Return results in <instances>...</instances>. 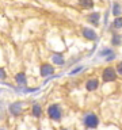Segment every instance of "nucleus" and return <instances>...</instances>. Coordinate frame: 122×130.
<instances>
[{
    "label": "nucleus",
    "instance_id": "12",
    "mask_svg": "<svg viewBox=\"0 0 122 130\" xmlns=\"http://www.w3.org/2000/svg\"><path fill=\"white\" fill-rule=\"evenodd\" d=\"M110 46L111 47H119L122 46V34L119 31H113L110 37Z\"/></svg>",
    "mask_w": 122,
    "mask_h": 130
},
{
    "label": "nucleus",
    "instance_id": "17",
    "mask_svg": "<svg viewBox=\"0 0 122 130\" xmlns=\"http://www.w3.org/2000/svg\"><path fill=\"white\" fill-rule=\"evenodd\" d=\"M84 68H85L84 65H77V67H75L73 69H71V71H69L68 75H69V76H76V75H79L80 72H83Z\"/></svg>",
    "mask_w": 122,
    "mask_h": 130
},
{
    "label": "nucleus",
    "instance_id": "22",
    "mask_svg": "<svg viewBox=\"0 0 122 130\" xmlns=\"http://www.w3.org/2000/svg\"><path fill=\"white\" fill-rule=\"evenodd\" d=\"M60 130H71V129H68V127H61Z\"/></svg>",
    "mask_w": 122,
    "mask_h": 130
},
{
    "label": "nucleus",
    "instance_id": "19",
    "mask_svg": "<svg viewBox=\"0 0 122 130\" xmlns=\"http://www.w3.org/2000/svg\"><path fill=\"white\" fill-rule=\"evenodd\" d=\"M8 77V72L4 67H0V81H4Z\"/></svg>",
    "mask_w": 122,
    "mask_h": 130
},
{
    "label": "nucleus",
    "instance_id": "2",
    "mask_svg": "<svg viewBox=\"0 0 122 130\" xmlns=\"http://www.w3.org/2000/svg\"><path fill=\"white\" fill-rule=\"evenodd\" d=\"M46 117L54 123H60L64 118V110L60 103H50L46 107Z\"/></svg>",
    "mask_w": 122,
    "mask_h": 130
},
{
    "label": "nucleus",
    "instance_id": "15",
    "mask_svg": "<svg viewBox=\"0 0 122 130\" xmlns=\"http://www.w3.org/2000/svg\"><path fill=\"white\" fill-rule=\"evenodd\" d=\"M111 53H114V47H111V46H104V47H100L99 49V52H98V57L99 58H106L107 56H110Z\"/></svg>",
    "mask_w": 122,
    "mask_h": 130
},
{
    "label": "nucleus",
    "instance_id": "16",
    "mask_svg": "<svg viewBox=\"0 0 122 130\" xmlns=\"http://www.w3.org/2000/svg\"><path fill=\"white\" fill-rule=\"evenodd\" d=\"M79 6L83 8V10H92L95 7V2L94 0H77Z\"/></svg>",
    "mask_w": 122,
    "mask_h": 130
},
{
    "label": "nucleus",
    "instance_id": "3",
    "mask_svg": "<svg viewBox=\"0 0 122 130\" xmlns=\"http://www.w3.org/2000/svg\"><path fill=\"white\" fill-rule=\"evenodd\" d=\"M26 107H27V102L26 100H14V102H11V103H8L7 111L11 117L19 118L24 114Z\"/></svg>",
    "mask_w": 122,
    "mask_h": 130
},
{
    "label": "nucleus",
    "instance_id": "8",
    "mask_svg": "<svg viewBox=\"0 0 122 130\" xmlns=\"http://www.w3.org/2000/svg\"><path fill=\"white\" fill-rule=\"evenodd\" d=\"M85 22H87L91 27H99L100 24V12L99 11H92L85 16Z\"/></svg>",
    "mask_w": 122,
    "mask_h": 130
},
{
    "label": "nucleus",
    "instance_id": "6",
    "mask_svg": "<svg viewBox=\"0 0 122 130\" xmlns=\"http://www.w3.org/2000/svg\"><path fill=\"white\" fill-rule=\"evenodd\" d=\"M56 73V68L52 62H41L39 65V76L43 77V79H48V77L53 76Z\"/></svg>",
    "mask_w": 122,
    "mask_h": 130
},
{
    "label": "nucleus",
    "instance_id": "9",
    "mask_svg": "<svg viewBox=\"0 0 122 130\" xmlns=\"http://www.w3.org/2000/svg\"><path fill=\"white\" fill-rule=\"evenodd\" d=\"M42 114H43L42 104L38 103V102H33L31 106H30V115L34 118V119H41V118H42Z\"/></svg>",
    "mask_w": 122,
    "mask_h": 130
},
{
    "label": "nucleus",
    "instance_id": "5",
    "mask_svg": "<svg viewBox=\"0 0 122 130\" xmlns=\"http://www.w3.org/2000/svg\"><path fill=\"white\" fill-rule=\"evenodd\" d=\"M80 34L85 41H89V42H96L99 35H98L96 30L91 26H81L80 28Z\"/></svg>",
    "mask_w": 122,
    "mask_h": 130
},
{
    "label": "nucleus",
    "instance_id": "7",
    "mask_svg": "<svg viewBox=\"0 0 122 130\" xmlns=\"http://www.w3.org/2000/svg\"><path fill=\"white\" fill-rule=\"evenodd\" d=\"M100 87V80L96 76H91L84 81V89L87 92H96Z\"/></svg>",
    "mask_w": 122,
    "mask_h": 130
},
{
    "label": "nucleus",
    "instance_id": "10",
    "mask_svg": "<svg viewBox=\"0 0 122 130\" xmlns=\"http://www.w3.org/2000/svg\"><path fill=\"white\" fill-rule=\"evenodd\" d=\"M50 61L53 65H57V67H65L67 65V60H65L63 53H52Z\"/></svg>",
    "mask_w": 122,
    "mask_h": 130
},
{
    "label": "nucleus",
    "instance_id": "23",
    "mask_svg": "<svg viewBox=\"0 0 122 130\" xmlns=\"http://www.w3.org/2000/svg\"><path fill=\"white\" fill-rule=\"evenodd\" d=\"M0 130H6V129H4V127H0Z\"/></svg>",
    "mask_w": 122,
    "mask_h": 130
},
{
    "label": "nucleus",
    "instance_id": "20",
    "mask_svg": "<svg viewBox=\"0 0 122 130\" xmlns=\"http://www.w3.org/2000/svg\"><path fill=\"white\" fill-rule=\"evenodd\" d=\"M114 67H115V71L118 73V76L122 77V60L121 61H117V64L114 65Z\"/></svg>",
    "mask_w": 122,
    "mask_h": 130
},
{
    "label": "nucleus",
    "instance_id": "21",
    "mask_svg": "<svg viewBox=\"0 0 122 130\" xmlns=\"http://www.w3.org/2000/svg\"><path fill=\"white\" fill-rule=\"evenodd\" d=\"M115 58H117V53L114 52V53H111L110 56L106 57V58H104V62H111V61H114Z\"/></svg>",
    "mask_w": 122,
    "mask_h": 130
},
{
    "label": "nucleus",
    "instance_id": "14",
    "mask_svg": "<svg viewBox=\"0 0 122 130\" xmlns=\"http://www.w3.org/2000/svg\"><path fill=\"white\" fill-rule=\"evenodd\" d=\"M118 30H122V16L114 18V19H113V22L110 23V27H109V31H110V32L118 31Z\"/></svg>",
    "mask_w": 122,
    "mask_h": 130
},
{
    "label": "nucleus",
    "instance_id": "11",
    "mask_svg": "<svg viewBox=\"0 0 122 130\" xmlns=\"http://www.w3.org/2000/svg\"><path fill=\"white\" fill-rule=\"evenodd\" d=\"M14 80H15V84L18 87H26L27 85V75L23 71L16 72L14 75Z\"/></svg>",
    "mask_w": 122,
    "mask_h": 130
},
{
    "label": "nucleus",
    "instance_id": "1",
    "mask_svg": "<svg viewBox=\"0 0 122 130\" xmlns=\"http://www.w3.org/2000/svg\"><path fill=\"white\" fill-rule=\"evenodd\" d=\"M99 123H100V119H99V115L95 112V111H85L83 112L81 115V125L85 130H95L99 127Z\"/></svg>",
    "mask_w": 122,
    "mask_h": 130
},
{
    "label": "nucleus",
    "instance_id": "18",
    "mask_svg": "<svg viewBox=\"0 0 122 130\" xmlns=\"http://www.w3.org/2000/svg\"><path fill=\"white\" fill-rule=\"evenodd\" d=\"M80 60H81V56H75V57H72V58H69V61H67V67H68V68L73 67V65H76Z\"/></svg>",
    "mask_w": 122,
    "mask_h": 130
},
{
    "label": "nucleus",
    "instance_id": "4",
    "mask_svg": "<svg viewBox=\"0 0 122 130\" xmlns=\"http://www.w3.org/2000/svg\"><path fill=\"white\" fill-rule=\"evenodd\" d=\"M118 73L115 71V67L114 65H106V67L102 68L100 71V80L103 83H115L118 80Z\"/></svg>",
    "mask_w": 122,
    "mask_h": 130
},
{
    "label": "nucleus",
    "instance_id": "13",
    "mask_svg": "<svg viewBox=\"0 0 122 130\" xmlns=\"http://www.w3.org/2000/svg\"><path fill=\"white\" fill-rule=\"evenodd\" d=\"M111 14L114 18H118V16H122V4L119 0H114L111 4Z\"/></svg>",
    "mask_w": 122,
    "mask_h": 130
}]
</instances>
